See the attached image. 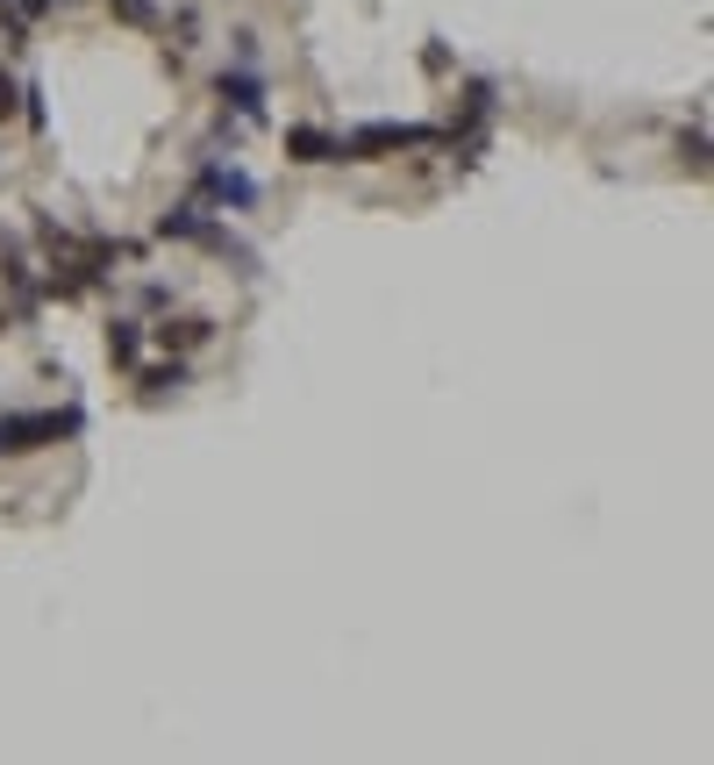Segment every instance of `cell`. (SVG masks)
<instances>
[{"instance_id":"obj_4","label":"cell","mask_w":714,"mask_h":765,"mask_svg":"<svg viewBox=\"0 0 714 765\" xmlns=\"http://www.w3.org/2000/svg\"><path fill=\"white\" fill-rule=\"evenodd\" d=\"M222 100H236V115H257L265 86H257V79H230V72H222Z\"/></svg>"},{"instance_id":"obj_1","label":"cell","mask_w":714,"mask_h":765,"mask_svg":"<svg viewBox=\"0 0 714 765\" xmlns=\"http://www.w3.org/2000/svg\"><path fill=\"white\" fill-rule=\"evenodd\" d=\"M79 429V415H0V458L36 451V444H57Z\"/></svg>"},{"instance_id":"obj_2","label":"cell","mask_w":714,"mask_h":765,"mask_svg":"<svg viewBox=\"0 0 714 765\" xmlns=\"http://www.w3.org/2000/svg\"><path fill=\"white\" fill-rule=\"evenodd\" d=\"M207 187H215L230 208H251V201H257V187H251L243 172H230V164H207Z\"/></svg>"},{"instance_id":"obj_5","label":"cell","mask_w":714,"mask_h":765,"mask_svg":"<svg viewBox=\"0 0 714 765\" xmlns=\"http://www.w3.org/2000/svg\"><path fill=\"white\" fill-rule=\"evenodd\" d=\"M136 351H143L136 322H115V329H108V358H115V365H136Z\"/></svg>"},{"instance_id":"obj_3","label":"cell","mask_w":714,"mask_h":765,"mask_svg":"<svg viewBox=\"0 0 714 765\" xmlns=\"http://www.w3.org/2000/svg\"><path fill=\"white\" fill-rule=\"evenodd\" d=\"M286 151L308 158V164H322V158H337V137H322V129H294V137H286Z\"/></svg>"},{"instance_id":"obj_6","label":"cell","mask_w":714,"mask_h":765,"mask_svg":"<svg viewBox=\"0 0 714 765\" xmlns=\"http://www.w3.org/2000/svg\"><path fill=\"white\" fill-rule=\"evenodd\" d=\"M172 386H187V365H158L150 372V394H172Z\"/></svg>"}]
</instances>
